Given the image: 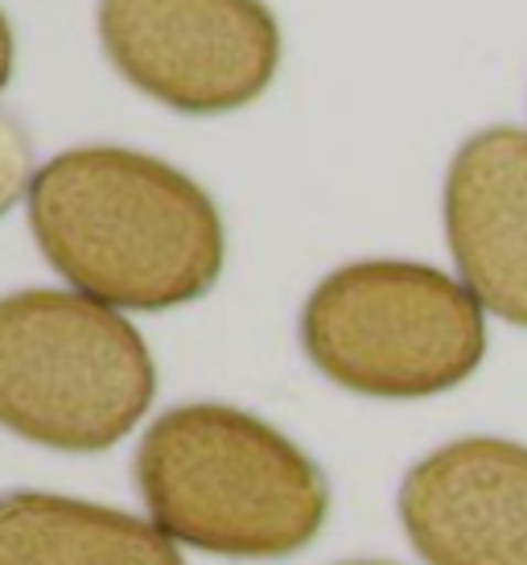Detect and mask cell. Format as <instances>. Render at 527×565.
Here are the masks:
<instances>
[{
    "label": "cell",
    "mask_w": 527,
    "mask_h": 565,
    "mask_svg": "<svg viewBox=\"0 0 527 565\" xmlns=\"http://www.w3.org/2000/svg\"><path fill=\"white\" fill-rule=\"evenodd\" d=\"M33 173L37 170H33L30 132L0 111V215H9L21 203V194H30Z\"/></svg>",
    "instance_id": "9c48e42d"
},
{
    "label": "cell",
    "mask_w": 527,
    "mask_h": 565,
    "mask_svg": "<svg viewBox=\"0 0 527 565\" xmlns=\"http://www.w3.org/2000/svg\"><path fill=\"white\" fill-rule=\"evenodd\" d=\"M30 232L75 294L161 315L206 298L227 265L215 199L170 161L120 145L50 158L30 182Z\"/></svg>",
    "instance_id": "6da1fadb"
},
{
    "label": "cell",
    "mask_w": 527,
    "mask_h": 565,
    "mask_svg": "<svg viewBox=\"0 0 527 565\" xmlns=\"http://www.w3.org/2000/svg\"><path fill=\"white\" fill-rule=\"evenodd\" d=\"M157 396L149 343L120 310L75 289L0 298V429L99 455L125 441Z\"/></svg>",
    "instance_id": "3957f363"
},
{
    "label": "cell",
    "mask_w": 527,
    "mask_h": 565,
    "mask_svg": "<svg viewBox=\"0 0 527 565\" xmlns=\"http://www.w3.org/2000/svg\"><path fill=\"white\" fill-rule=\"evenodd\" d=\"M0 565H186L153 520L54 491L0 495Z\"/></svg>",
    "instance_id": "ba28073f"
},
{
    "label": "cell",
    "mask_w": 527,
    "mask_h": 565,
    "mask_svg": "<svg viewBox=\"0 0 527 565\" xmlns=\"http://www.w3.org/2000/svg\"><path fill=\"white\" fill-rule=\"evenodd\" d=\"M132 475L161 533L235 562L310 550L330 516L322 467L277 425L218 401L161 413L140 438Z\"/></svg>",
    "instance_id": "7a4b0ae2"
},
{
    "label": "cell",
    "mask_w": 527,
    "mask_h": 565,
    "mask_svg": "<svg viewBox=\"0 0 527 565\" xmlns=\"http://www.w3.org/2000/svg\"><path fill=\"white\" fill-rule=\"evenodd\" d=\"M396 508L429 565H527V446L450 441L404 475Z\"/></svg>",
    "instance_id": "8992f818"
},
{
    "label": "cell",
    "mask_w": 527,
    "mask_h": 565,
    "mask_svg": "<svg viewBox=\"0 0 527 565\" xmlns=\"http://www.w3.org/2000/svg\"><path fill=\"white\" fill-rule=\"evenodd\" d=\"M342 565H391V562H342Z\"/></svg>",
    "instance_id": "8fae6325"
},
{
    "label": "cell",
    "mask_w": 527,
    "mask_h": 565,
    "mask_svg": "<svg viewBox=\"0 0 527 565\" xmlns=\"http://www.w3.org/2000/svg\"><path fill=\"white\" fill-rule=\"evenodd\" d=\"M445 239L482 310L527 330V132H474L445 173Z\"/></svg>",
    "instance_id": "52a82bcc"
},
{
    "label": "cell",
    "mask_w": 527,
    "mask_h": 565,
    "mask_svg": "<svg viewBox=\"0 0 527 565\" xmlns=\"http://www.w3.org/2000/svg\"><path fill=\"white\" fill-rule=\"evenodd\" d=\"M13 79V30H9V17L0 13V92Z\"/></svg>",
    "instance_id": "30bf717a"
},
{
    "label": "cell",
    "mask_w": 527,
    "mask_h": 565,
    "mask_svg": "<svg viewBox=\"0 0 527 565\" xmlns=\"http://www.w3.org/2000/svg\"><path fill=\"white\" fill-rule=\"evenodd\" d=\"M99 42L120 79L182 116L248 108L280 66L264 0H99Z\"/></svg>",
    "instance_id": "5b68a950"
},
{
    "label": "cell",
    "mask_w": 527,
    "mask_h": 565,
    "mask_svg": "<svg viewBox=\"0 0 527 565\" xmlns=\"http://www.w3.org/2000/svg\"><path fill=\"white\" fill-rule=\"evenodd\" d=\"M305 360L346 393L424 401L478 372L486 318L450 273L412 260H355L313 285L301 310Z\"/></svg>",
    "instance_id": "277c9868"
}]
</instances>
